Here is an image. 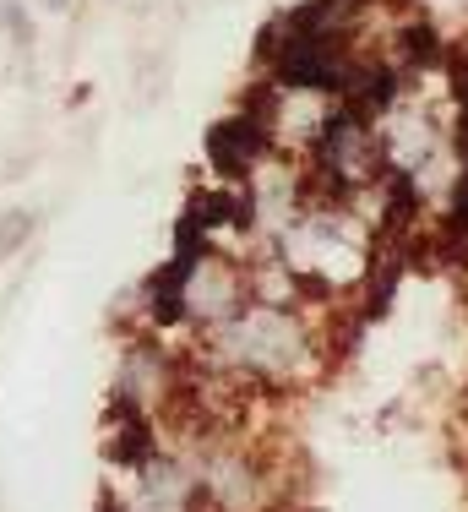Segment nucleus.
Wrapping results in <instances>:
<instances>
[{"mask_svg":"<svg viewBox=\"0 0 468 512\" xmlns=\"http://www.w3.org/2000/svg\"><path fill=\"white\" fill-rule=\"evenodd\" d=\"M49 6H66V0H49Z\"/></svg>","mask_w":468,"mask_h":512,"instance_id":"obj_4","label":"nucleus"},{"mask_svg":"<svg viewBox=\"0 0 468 512\" xmlns=\"http://www.w3.org/2000/svg\"><path fill=\"white\" fill-rule=\"evenodd\" d=\"M267 142V126L262 120H224V126H213V137H207V153H213V164L224 169V175H245V169L256 164V153H262Z\"/></svg>","mask_w":468,"mask_h":512,"instance_id":"obj_2","label":"nucleus"},{"mask_svg":"<svg viewBox=\"0 0 468 512\" xmlns=\"http://www.w3.org/2000/svg\"><path fill=\"white\" fill-rule=\"evenodd\" d=\"M224 338H229V355L240 360L245 371H262V376H283L294 360L305 355V333L273 306L240 311Z\"/></svg>","mask_w":468,"mask_h":512,"instance_id":"obj_1","label":"nucleus"},{"mask_svg":"<svg viewBox=\"0 0 468 512\" xmlns=\"http://www.w3.org/2000/svg\"><path fill=\"white\" fill-rule=\"evenodd\" d=\"M28 235H33V218L28 213H6V218H0V262H6L17 246H28Z\"/></svg>","mask_w":468,"mask_h":512,"instance_id":"obj_3","label":"nucleus"}]
</instances>
